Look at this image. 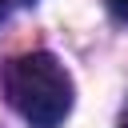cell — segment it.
Wrapping results in <instances>:
<instances>
[{
    "label": "cell",
    "instance_id": "1",
    "mask_svg": "<svg viewBox=\"0 0 128 128\" xmlns=\"http://www.w3.org/2000/svg\"><path fill=\"white\" fill-rule=\"evenodd\" d=\"M4 92L32 128H56L72 112V76L52 52L16 56L4 72Z\"/></svg>",
    "mask_w": 128,
    "mask_h": 128
},
{
    "label": "cell",
    "instance_id": "2",
    "mask_svg": "<svg viewBox=\"0 0 128 128\" xmlns=\"http://www.w3.org/2000/svg\"><path fill=\"white\" fill-rule=\"evenodd\" d=\"M108 8H112V16L128 20V0H108Z\"/></svg>",
    "mask_w": 128,
    "mask_h": 128
},
{
    "label": "cell",
    "instance_id": "3",
    "mask_svg": "<svg viewBox=\"0 0 128 128\" xmlns=\"http://www.w3.org/2000/svg\"><path fill=\"white\" fill-rule=\"evenodd\" d=\"M28 4H36V0H28Z\"/></svg>",
    "mask_w": 128,
    "mask_h": 128
},
{
    "label": "cell",
    "instance_id": "4",
    "mask_svg": "<svg viewBox=\"0 0 128 128\" xmlns=\"http://www.w3.org/2000/svg\"><path fill=\"white\" fill-rule=\"evenodd\" d=\"M0 12H4V4H0Z\"/></svg>",
    "mask_w": 128,
    "mask_h": 128
}]
</instances>
